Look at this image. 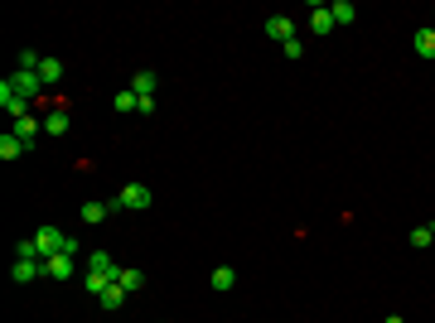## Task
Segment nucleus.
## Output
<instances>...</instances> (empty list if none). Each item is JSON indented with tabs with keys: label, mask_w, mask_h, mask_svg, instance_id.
<instances>
[{
	"label": "nucleus",
	"mask_w": 435,
	"mask_h": 323,
	"mask_svg": "<svg viewBox=\"0 0 435 323\" xmlns=\"http://www.w3.org/2000/svg\"><path fill=\"white\" fill-rule=\"evenodd\" d=\"M39 130H44V125H39L34 116H19V121H15V135H19L24 145H34V135H39Z\"/></svg>",
	"instance_id": "dca6fc26"
},
{
	"label": "nucleus",
	"mask_w": 435,
	"mask_h": 323,
	"mask_svg": "<svg viewBox=\"0 0 435 323\" xmlns=\"http://www.w3.org/2000/svg\"><path fill=\"white\" fill-rule=\"evenodd\" d=\"M281 53H286V58H305V44H300V39H290V44H281Z\"/></svg>",
	"instance_id": "b1692460"
},
{
	"label": "nucleus",
	"mask_w": 435,
	"mask_h": 323,
	"mask_svg": "<svg viewBox=\"0 0 435 323\" xmlns=\"http://www.w3.org/2000/svg\"><path fill=\"white\" fill-rule=\"evenodd\" d=\"M44 280H73V256H68V251L49 256V261H44Z\"/></svg>",
	"instance_id": "20e7f679"
},
{
	"label": "nucleus",
	"mask_w": 435,
	"mask_h": 323,
	"mask_svg": "<svg viewBox=\"0 0 435 323\" xmlns=\"http://www.w3.org/2000/svg\"><path fill=\"white\" fill-rule=\"evenodd\" d=\"M155 87H160V78H155L150 68H140V73H136V82H131V92H136V97H155Z\"/></svg>",
	"instance_id": "ddd939ff"
},
{
	"label": "nucleus",
	"mask_w": 435,
	"mask_h": 323,
	"mask_svg": "<svg viewBox=\"0 0 435 323\" xmlns=\"http://www.w3.org/2000/svg\"><path fill=\"white\" fill-rule=\"evenodd\" d=\"M150 198H155V193H150L145 184H126V189L111 198V213H140V208H150Z\"/></svg>",
	"instance_id": "f257e3e1"
},
{
	"label": "nucleus",
	"mask_w": 435,
	"mask_h": 323,
	"mask_svg": "<svg viewBox=\"0 0 435 323\" xmlns=\"http://www.w3.org/2000/svg\"><path fill=\"white\" fill-rule=\"evenodd\" d=\"M116 285H121V290L131 295V290H140V285H145V275H140L136 265H121V275H116Z\"/></svg>",
	"instance_id": "f3484780"
},
{
	"label": "nucleus",
	"mask_w": 435,
	"mask_h": 323,
	"mask_svg": "<svg viewBox=\"0 0 435 323\" xmlns=\"http://www.w3.org/2000/svg\"><path fill=\"white\" fill-rule=\"evenodd\" d=\"M34 246H39V256L49 261V256H58V251L68 246V236H63L58 227H39V232H34Z\"/></svg>",
	"instance_id": "7ed1b4c3"
},
{
	"label": "nucleus",
	"mask_w": 435,
	"mask_h": 323,
	"mask_svg": "<svg viewBox=\"0 0 435 323\" xmlns=\"http://www.w3.org/2000/svg\"><path fill=\"white\" fill-rule=\"evenodd\" d=\"M39 78H44V87H54V82L63 78V63H58V58H44V63H39Z\"/></svg>",
	"instance_id": "6ab92c4d"
},
{
	"label": "nucleus",
	"mask_w": 435,
	"mask_h": 323,
	"mask_svg": "<svg viewBox=\"0 0 435 323\" xmlns=\"http://www.w3.org/2000/svg\"><path fill=\"white\" fill-rule=\"evenodd\" d=\"M78 213H83V222H88V227H97V222H102V217L111 213V203H83Z\"/></svg>",
	"instance_id": "aec40b11"
},
{
	"label": "nucleus",
	"mask_w": 435,
	"mask_h": 323,
	"mask_svg": "<svg viewBox=\"0 0 435 323\" xmlns=\"http://www.w3.org/2000/svg\"><path fill=\"white\" fill-rule=\"evenodd\" d=\"M68 125H73L68 107H49V116H44V130H49V135H68Z\"/></svg>",
	"instance_id": "39448f33"
},
{
	"label": "nucleus",
	"mask_w": 435,
	"mask_h": 323,
	"mask_svg": "<svg viewBox=\"0 0 435 323\" xmlns=\"http://www.w3.org/2000/svg\"><path fill=\"white\" fill-rule=\"evenodd\" d=\"M97 304H102V309H107V314H116V309H121V304H126V290H121V285H107V290H102V295H97Z\"/></svg>",
	"instance_id": "2eb2a0df"
},
{
	"label": "nucleus",
	"mask_w": 435,
	"mask_h": 323,
	"mask_svg": "<svg viewBox=\"0 0 435 323\" xmlns=\"http://www.w3.org/2000/svg\"><path fill=\"white\" fill-rule=\"evenodd\" d=\"M329 29H334V15H329V5H310V34H320V39H325Z\"/></svg>",
	"instance_id": "1a4fd4ad"
},
{
	"label": "nucleus",
	"mask_w": 435,
	"mask_h": 323,
	"mask_svg": "<svg viewBox=\"0 0 435 323\" xmlns=\"http://www.w3.org/2000/svg\"><path fill=\"white\" fill-rule=\"evenodd\" d=\"M107 285H116V280H107V275H92V270H88V295H102Z\"/></svg>",
	"instance_id": "5701e85b"
},
{
	"label": "nucleus",
	"mask_w": 435,
	"mask_h": 323,
	"mask_svg": "<svg viewBox=\"0 0 435 323\" xmlns=\"http://www.w3.org/2000/svg\"><path fill=\"white\" fill-rule=\"evenodd\" d=\"M88 270H92V275H107V280H116V275H121V265L111 261L107 251H92V256H88Z\"/></svg>",
	"instance_id": "423d86ee"
},
{
	"label": "nucleus",
	"mask_w": 435,
	"mask_h": 323,
	"mask_svg": "<svg viewBox=\"0 0 435 323\" xmlns=\"http://www.w3.org/2000/svg\"><path fill=\"white\" fill-rule=\"evenodd\" d=\"M111 107L126 116V111H140V97H136V92H116V97H111Z\"/></svg>",
	"instance_id": "412c9836"
},
{
	"label": "nucleus",
	"mask_w": 435,
	"mask_h": 323,
	"mask_svg": "<svg viewBox=\"0 0 435 323\" xmlns=\"http://www.w3.org/2000/svg\"><path fill=\"white\" fill-rule=\"evenodd\" d=\"M329 15H334V24H358V5L353 0H334Z\"/></svg>",
	"instance_id": "f8f14e48"
},
{
	"label": "nucleus",
	"mask_w": 435,
	"mask_h": 323,
	"mask_svg": "<svg viewBox=\"0 0 435 323\" xmlns=\"http://www.w3.org/2000/svg\"><path fill=\"white\" fill-rule=\"evenodd\" d=\"M411 49H416L421 58H435V24H426V29L411 34Z\"/></svg>",
	"instance_id": "9b49d317"
},
{
	"label": "nucleus",
	"mask_w": 435,
	"mask_h": 323,
	"mask_svg": "<svg viewBox=\"0 0 435 323\" xmlns=\"http://www.w3.org/2000/svg\"><path fill=\"white\" fill-rule=\"evenodd\" d=\"M266 34H271L276 44H290V39H295V24H290L286 15H271V19H266Z\"/></svg>",
	"instance_id": "6e6552de"
},
{
	"label": "nucleus",
	"mask_w": 435,
	"mask_h": 323,
	"mask_svg": "<svg viewBox=\"0 0 435 323\" xmlns=\"http://www.w3.org/2000/svg\"><path fill=\"white\" fill-rule=\"evenodd\" d=\"M24 150H29V145H24L15 130H5V135H0V159H19Z\"/></svg>",
	"instance_id": "4468645a"
},
{
	"label": "nucleus",
	"mask_w": 435,
	"mask_h": 323,
	"mask_svg": "<svg viewBox=\"0 0 435 323\" xmlns=\"http://www.w3.org/2000/svg\"><path fill=\"white\" fill-rule=\"evenodd\" d=\"M232 285H237V270H232V265H218V270H213V290H218V295H227Z\"/></svg>",
	"instance_id": "a211bd4d"
},
{
	"label": "nucleus",
	"mask_w": 435,
	"mask_h": 323,
	"mask_svg": "<svg viewBox=\"0 0 435 323\" xmlns=\"http://www.w3.org/2000/svg\"><path fill=\"white\" fill-rule=\"evenodd\" d=\"M5 87H10V92H19L24 102H29V97H49V87H44V78H39V73H29V68H19V73H10V78H5Z\"/></svg>",
	"instance_id": "f03ea898"
},
{
	"label": "nucleus",
	"mask_w": 435,
	"mask_h": 323,
	"mask_svg": "<svg viewBox=\"0 0 435 323\" xmlns=\"http://www.w3.org/2000/svg\"><path fill=\"white\" fill-rule=\"evenodd\" d=\"M0 111H10V116H15V121H19V116H29V102H24V97H19V92H10V87H5V82H0Z\"/></svg>",
	"instance_id": "0eeeda50"
},
{
	"label": "nucleus",
	"mask_w": 435,
	"mask_h": 323,
	"mask_svg": "<svg viewBox=\"0 0 435 323\" xmlns=\"http://www.w3.org/2000/svg\"><path fill=\"white\" fill-rule=\"evenodd\" d=\"M19 285H29V280H44V261H15V270H10Z\"/></svg>",
	"instance_id": "9d476101"
},
{
	"label": "nucleus",
	"mask_w": 435,
	"mask_h": 323,
	"mask_svg": "<svg viewBox=\"0 0 435 323\" xmlns=\"http://www.w3.org/2000/svg\"><path fill=\"white\" fill-rule=\"evenodd\" d=\"M411 246H435V227H411Z\"/></svg>",
	"instance_id": "4be33fe9"
},
{
	"label": "nucleus",
	"mask_w": 435,
	"mask_h": 323,
	"mask_svg": "<svg viewBox=\"0 0 435 323\" xmlns=\"http://www.w3.org/2000/svg\"><path fill=\"white\" fill-rule=\"evenodd\" d=\"M387 323H407V319H402V314H392V319H387Z\"/></svg>",
	"instance_id": "393cba45"
}]
</instances>
